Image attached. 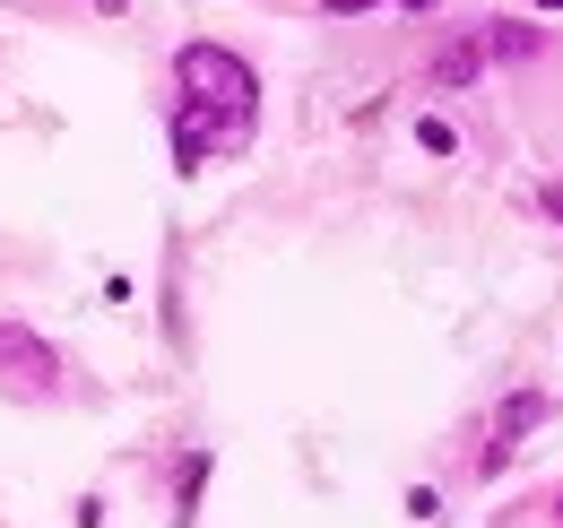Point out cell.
Instances as JSON below:
<instances>
[{
  "label": "cell",
  "mask_w": 563,
  "mask_h": 528,
  "mask_svg": "<svg viewBox=\"0 0 563 528\" xmlns=\"http://www.w3.org/2000/svg\"><path fill=\"white\" fill-rule=\"evenodd\" d=\"M174 78H183V113H209L225 139L252 122V96H261V78H252V62H234L225 44H183Z\"/></svg>",
  "instance_id": "cell-1"
},
{
  "label": "cell",
  "mask_w": 563,
  "mask_h": 528,
  "mask_svg": "<svg viewBox=\"0 0 563 528\" xmlns=\"http://www.w3.org/2000/svg\"><path fill=\"white\" fill-rule=\"evenodd\" d=\"M53 346L35 330H18V321H0V382H18V391H53Z\"/></svg>",
  "instance_id": "cell-2"
},
{
  "label": "cell",
  "mask_w": 563,
  "mask_h": 528,
  "mask_svg": "<svg viewBox=\"0 0 563 528\" xmlns=\"http://www.w3.org/2000/svg\"><path fill=\"white\" fill-rule=\"evenodd\" d=\"M538 416H547V398H538V391H511V398H503V407H494V442H486V476H503V468H511V451H520V442H529V425H538Z\"/></svg>",
  "instance_id": "cell-3"
},
{
  "label": "cell",
  "mask_w": 563,
  "mask_h": 528,
  "mask_svg": "<svg viewBox=\"0 0 563 528\" xmlns=\"http://www.w3.org/2000/svg\"><path fill=\"white\" fill-rule=\"evenodd\" d=\"M477 69H486V44H477V35H451V44L433 53V87H477Z\"/></svg>",
  "instance_id": "cell-4"
},
{
  "label": "cell",
  "mask_w": 563,
  "mask_h": 528,
  "mask_svg": "<svg viewBox=\"0 0 563 528\" xmlns=\"http://www.w3.org/2000/svg\"><path fill=\"white\" fill-rule=\"evenodd\" d=\"M477 44H486V62L520 69V62H529V53H538V26H520V18H494V26H486V35H477Z\"/></svg>",
  "instance_id": "cell-5"
},
{
  "label": "cell",
  "mask_w": 563,
  "mask_h": 528,
  "mask_svg": "<svg viewBox=\"0 0 563 528\" xmlns=\"http://www.w3.org/2000/svg\"><path fill=\"white\" fill-rule=\"evenodd\" d=\"M417 147H424V156H451V147H460V131H451L442 113H424V122H417Z\"/></svg>",
  "instance_id": "cell-6"
},
{
  "label": "cell",
  "mask_w": 563,
  "mask_h": 528,
  "mask_svg": "<svg viewBox=\"0 0 563 528\" xmlns=\"http://www.w3.org/2000/svg\"><path fill=\"white\" fill-rule=\"evenodd\" d=\"M330 18H364V9H382V0H321Z\"/></svg>",
  "instance_id": "cell-7"
},
{
  "label": "cell",
  "mask_w": 563,
  "mask_h": 528,
  "mask_svg": "<svg viewBox=\"0 0 563 528\" xmlns=\"http://www.w3.org/2000/svg\"><path fill=\"white\" fill-rule=\"evenodd\" d=\"M538 208H547V217H563V183H547V191H538Z\"/></svg>",
  "instance_id": "cell-8"
},
{
  "label": "cell",
  "mask_w": 563,
  "mask_h": 528,
  "mask_svg": "<svg viewBox=\"0 0 563 528\" xmlns=\"http://www.w3.org/2000/svg\"><path fill=\"white\" fill-rule=\"evenodd\" d=\"M538 9H563V0H538Z\"/></svg>",
  "instance_id": "cell-9"
},
{
  "label": "cell",
  "mask_w": 563,
  "mask_h": 528,
  "mask_svg": "<svg viewBox=\"0 0 563 528\" xmlns=\"http://www.w3.org/2000/svg\"><path fill=\"white\" fill-rule=\"evenodd\" d=\"M555 520H563V503H555Z\"/></svg>",
  "instance_id": "cell-10"
}]
</instances>
